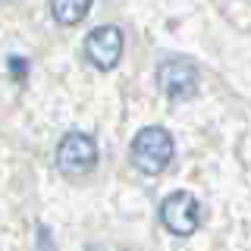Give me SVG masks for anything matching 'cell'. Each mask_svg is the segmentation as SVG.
Returning <instances> with one entry per match:
<instances>
[{
    "mask_svg": "<svg viewBox=\"0 0 251 251\" xmlns=\"http://www.w3.org/2000/svg\"><path fill=\"white\" fill-rule=\"evenodd\" d=\"M173 160V135L160 126H148L132 138V163L135 170L157 176L167 170V163Z\"/></svg>",
    "mask_w": 251,
    "mask_h": 251,
    "instance_id": "1",
    "label": "cell"
},
{
    "mask_svg": "<svg viewBox=\"0 0 251 251\" xmlns=\"http://www.w3.org/2000/svg\"><path fill=\"white\" fill-rule=\"evenodd\" d=\"M57 167L66 176H85L98 167V141L85 132H66L57 145Z\"/></svg>",
    "mask_w": 251,
    "mask_h": 251,
    "instance_id": "2",
    "label": "cell"
},
{
    "mask_svg": "<svg viewBox=\"0 0 251 251\" xmlns=\"http://www.w3.org/2000/svg\"><path fill=\"white\" fill-rule=\"evenodd\" d=\"M201 204L192 192H173L160 204V220L173 235H192L201 226Z\"/></svg>",
    "mask_w": 251,
    "mask_h": 251,
    "instance_id": "3",
    "label": "cell"
},
{
    "mask_svg": "<svg viewBox=\"0 0 251 251\" xmlns=\"http://www.w3.org/2000/svg\"><path fill=\"white\" fill-rule=\"evenodd\" d=\"M157 85L170 100H188L198 91V69H195V63H188L182 57L163 60L157 66Z\"/></svg>",
    "mask_w": 251,
    "mask_h": 251,
    "instance_id": "4",
    "label": "cell"
},
{
    "mask_svg": "<svg viewBox=\"0 0 251 251\" xmlns=\"http://www.w3.org/2000/svg\"><path fill=\"white\" fill-rule=\"evenodd\" d=\"M85 57L98 69H113L123 57V31L116 25H100L85 38Z\"/></svg>",
    "mask_w": 251,
    "mask_h": 251,
    "instance_id": "5",
    "label": "cell"
},
{
    "mask_svg": "<svg viewBox=\"0 0 251 251\" xmlns=\"http://www.w3.org/2000/svg\"><path fill=\"white\" fill-rule=\"evenodd\" d=\"M91 10V0H50V13L60 25H75Z\"/></svg>",
    "mask_w": 251,
    "mask_h": 251,
    "instance_id": "6",
    "label": "cell"
},
{
    "mask_svg": "<svg viewBox=\"0 0 251 251\" xmlns=\"http://www.w3.org/2000/svg\"><path fill=\"white\" fill-rule=\"evenodd\" d=\"M10 69H13V78H16V82H25V69H28V63H25V60L10 57Z\"/></svg>",
    "mask_w": 251,
    "mask_h": 251,
    "instance_id": "7",
    "label": "cell"
}]
</instances>
